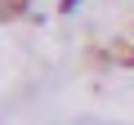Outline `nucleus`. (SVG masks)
I'll list each match as a JSON object with an SVG mask.
<instances>
[{
  "mask_svg": "<svg viewBox=\"0 0 134 125\" xmlns=\"http://www.w3.org/2000/svg\"><path fill=\"white\" fill-rule=\"evenodd\" d=\"M76 5H81V0H63V9H76Z\"/></svg>",
  "mask_w": 134,
  "mask_h": 125,
  "instance_id": "f257e3e1",
  "label": "nucleus"
}]
</instances>
